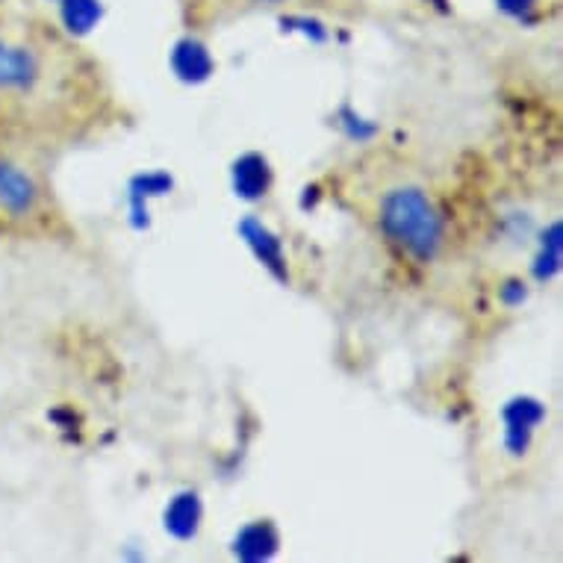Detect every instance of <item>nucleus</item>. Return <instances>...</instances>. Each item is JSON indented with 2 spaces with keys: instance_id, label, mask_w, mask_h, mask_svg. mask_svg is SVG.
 <instances>
[{
  "instance_id": "obj_1",
  "label": "nucleus",
  "mask_w": 563,
  "mask_h": 563,
  "mask_svg": "<svg viewBox=\"0 0 563 563\" xmlns=\"http://www.w3.org/2000/svg\"><path fill=\"white\" fill-rule=\"evenodd\" d=\"M384 224L401 245L416 254H431L437 245V216L419 189H398L384 203Z\"/></svg>"
},
{
  "instance_id": "obj_2",
  "label": "nucleus",
  "mask_w": 563,
  "mask_h": 563,
  "mask_svg": "<svg viewBox=\"0 0 563 563\" xmlns=\"http://www.w3.org/2000/svg\"><path fill=\"white\" fill-rule=\"evenodd\" d=\"M36 201V186L24 172L0 163V210L10 213H27Z\"/></svg>"
},
{
  "instance_id": "obj_3",
  "label": "nucleus",
  "mask_w": 563,
  "mask_h": 563,
  "mask_svg": "<svg viewBox=\"0 0 563 563\" xmlns=\"http://www.w3.org/2000/svg\"><path fill=\"white\" fill-rule=\"evenodd\" d=\"M36 80V59L24 47L0 42V89H27Z\"/></svg>"
},
{
  "instance_id": "obj_4",
  "label": "nucleus",
  "mask_w": 563,
  "mask_h": 563,
  "mask_svg": "<svg viewBox=\"0 0 563 563\" xmlns=\"http://www.w3.org/2000/svg\"><path fill=\"white\" fill-rule=\"evenodd\" d=\"M98 19V3L95 0H65V21L77 30H86Z\"/></svg>"
},
{
  "instance_id": "obj_5",
  "label": "nucleus",
  "mask_w": 563,
  "mask_h": 563,
  "mask_svg": "<svg viewBox=\"0 0 563 563\" xmlns=\"http://www.w3.org/2000/svg\"><path fill=\"white\" fill-rule=\"evenodd\" d=\"M528 3H531V0H501V7H508V10H522Z\"/></svg>"
}]
</instances>
